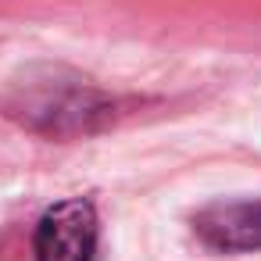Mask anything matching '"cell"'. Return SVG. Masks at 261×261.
<instances>
[{"instance_id": "obj_1", "label": "cell", "mask_w": 261, "mask_h": 261, "mask_svg": "<svg viewBox=\"0 0 261 261\" xmlns=\"http://www.w3.org/2000/svg\"><path fill=\"white\" fill-rule=\"evenodd\" d=\"M97 207L86 197H68L50 204L33 236L36 261H93L97 254Z\"/></svg>"}, {"instance_id": "obj_2", "label": "cell", "mask_w": 261, "mask_h": 261, "mask_svg": "<svg viewBox=\"0 0 261 261\" xmlns=\"http://www.w3.org/2000/svg\"><path fill=\"white\" fill-rule=\"evenodd\" d=\"M97 108H100V97L83 79H72V83L43 79V83H29V90L11 104L8 115L22 111V122L36 129L65 133V129H86V118L97 115Z\"/></svg>"}, {"instance_id": "obj_3", "label": "cell", "mask_w": 261, "mask_h": 261, "mask_svg": "<svg viewBox=\"0 0 261 261\" xmlns=\"http://www.w3.org/2000/svg\"><path fill=\"white\" fill-rule=\"evenodd\" d=\"M193 232L204 247L240 254L261 250V197L254 200H215L193 215Z\"/></svg>"}]
</instances>
